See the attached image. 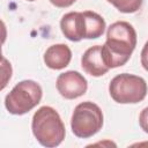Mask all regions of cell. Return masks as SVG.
Masks as SVG:
<instances>
[{"label": "cell", "instance_id": "obj_10", "mask_svg": "<svg viewBox=\"0 0 148 148\" xmlns=\"http://www.w3.org/2000/svg\"><path fill=\"white\" fill-rule=\"evenodd\" d=\"M83 14V35L87 39H96L101 37L106 28L104 18L91 10L82 12Z\"/></svg>", "mask_w": 148, "mask_h": 148}, {"label": "cell", "instance_id": "obj_5", "mask_svg": "<svg viewBox=\"0 0 148 148\" xmlns=\"http://www.w3.org/2000/svg\"><path fill=\"white\" fill-rule=\"evenodd\" d=\"M102 126L103 112L97 104L86 101L75 106L71 119L72 132L75 136L81 139L91 138L102 130Z\"/></svg>", "mask_w": 148, "mask_h": 148}, {"label": "cell", "instance_id": "obj_2", "mask_svg": "<svg viewBox=\"0 0 148 148\" xmlns=\"http://www.w3.org/2000/svg\"><path fill=\"white\" fill-rule=\"evenodd\" d=\"M31 130L36 140L46 148L59 146L66 135V128L59 113L53 108L46 105L35 112Z\"/></svg>", "mask_w": 148, "mask_h": 148}, {"label": "cell", "instance_id": "obj_1", "mask_svg": "<svg viewBox=\"0 0 148 148\" xmlns=\"http://www.w3.org/2000/svg\"><path fill=\"white\" fill-rule=\"evenodd\" d=\"M136 46V31L126 21L112 23L106 31V40L101 46V54L105 66L111 69L124 66Z\"/></svg>", "mask_w": 148, "mask_h": 148}, {"label": "cell", "instance_id": "obj_16", "mask_svg": "<svg viewBox=\"0 0 148 148\" xmlns=\"http://www.w3.org/2000/svg\"><path fill=\"white\" fill-rule=\"evenodd\" d=\"M27 1H35V0H27Z\"/></svg>", "mask_w": 148, "mask_h": 148}, {"label": "cell", "instance_id": "obj_9", "mask_svg": "<svg viewBox=\"0 0 148 148\" xmlns=\"http://www.w3.org/2000/svg\"><path fill=\"white\" fill-rule=\"evenodd\" d=\"M72 59V51L66 44L51 45L44 53V62L51 69H62L67 67Z\"/></svg>", "mask_w": 148, "mask_h": 148}, {"label": "cell", "instance_id": "obj_13", "mask_svg": "<svg viewBox=\"0 0 148 148\" xmlns=\"http://www.w3.org/2000/svg\"><path fill=\"white\" fill-rule=\"evenodd\" d=\"M76 0H50V2L58 8H66L72 6Z\"/></svg>", "mask_w": 148, "mask_h": 148}, {"label": "cell", "instance_id": "obj_6", "mask_svg": "<svg viewBox=\"0 0 148 148\" xmlns=\"http://www.w3.org/2000/svg\"><path fill=\"white\" fill-rule=\"evenodd\" d=\"M58 92L66 99H75L86 94L88 82L86 77L76 71H67L59 74L56 81Z\"/></svg>", "mask_w": 148, "mask_h": 148}, {"label": "cell", "instance_id": "obj_14", "mask_svg": "<svg viewBox=\"0 0 148 148\" xmlns=\"http://www.w3.org/2000/svg\"><path fill=\"white\" fill-rule=\"evenodd\" d=\"M6 38H7V29L5 23L0 20V45H2L6 42Z\"/></svg>", "mask_w": 148, "mask_h": 148}, {"label": "cell", "instance_id": "obj_12", "mask_svg": "<svg viewBox=\"0 0 148 148\" xmlns=\"http://www.w3.org/2000/svg\"><path fill=\"white\" fill-rule=\"evenodd\" d=\"M12 74H13L12 64L9 62L8 59L2 58L0 60V91L7 87L9 80L12 79Z\"/></svg>", "mask_w": 148, "mask_h": 148}, {"label": "cell", "instance_id": "obj_3", "mask_svg": "<svg viewBox=\"0 0 148 148\" xmlns=\"http://www.w3.org/2000/svg\"><path fill=\"white\" fill-rule=\"evenodd\" d=\"M42 96V87L36 81L23 80L7 94L5 97V106L9 113L21 116L38 105Z\"/></svg>", "mask_w": 148, "mask_h": 148}, {"label": "cell", "instance_id": "obj_4", "mask_svg": "<svg viewBox=\"0 0 148 148\" xmlns=\"http://www.w3.org/2000/svg\"><path fill=\"white\" fill-rule=\"evenodd\" d=\"M109 92L111 98L119 104H135L145 99L147 83L141 76L121 73L111 80Z\"/></svg>", "mask_w": 148, "mask_h": 148}, {"label": "cell", "instance_id": "obj_8", "mask_svg": "<svg viewBox=\"0 0 148 148\" xmlns=\"http://www.w3.org/2000/svg\"><path fill=\"white\" fill-rule=\"evenodd\" d=\"M60 28L65 37L72 42H80L83 35V14L82 12H69L61 17Z\"/></svg>", "mask_w": 148, "mask_h": 148}, {"label": "cell", "instance_id": "obj_11", "mask_svg": "<svg viewBox=\"0 0 148 148\" xmlns=\"http://www.w3.org/2000/svg\"><path fill=\"white\" fill-rule=\"evenodd\" d=\"M106 1L110 2L112 6H114L119 12L126 14L138 12L143 3V0H106Z\"/></svg>", "mask_w": 148, "mask_h": 148}, {"label": "cell", "instance_id": "obj_15", "mask_svg": "<svg viewBox=\"0 0 148 148\" xmlns=\"http://www.w3.org/2000/svg\"><path fill=\"white\" fill-rule=\"evenodd\" d=\"M3 57H2V51H1V45H0V60L2 59Z\"/></svg>", "mask_w": 148, "mask_h": 148}, {"label": "cell", "instance_id": "obj_7", "mask_svg": "<svg viewBox=\"0 0 148 148\" xmlns=\"http://www.w3.org/2000/svg\"><path fill=\"white\" fill-rule=\"evenodd\" d=\"M81 66L87 74L96 77L109 72V68L105 66L101 54V45H94L86 50L81 58Z\"/></svg>", "mask_w": 148, "mask_h": 148}]
</instances>
